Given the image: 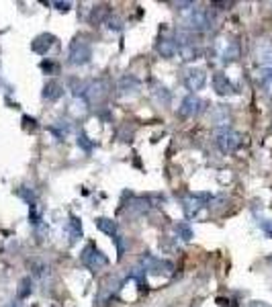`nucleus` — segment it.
<instances>
[{
  "instance_id": "nucleus-1",
  "label": "nucleus",
  "mask_w": 272,
  "mask_h": 307,
  "mask_svg": "<svg viewBox=\"0 0 272 307\" xmlns=\"http://www.w3.org/2000/svg\"><path fill=\"white\" fill-rule=\"evenodd\" d=\"M184 25H186V29L188 31H211L213 29V25H215V17L211 15V11L209 9H197V7H193V11L186 15V19H184Z\"/></svg>"
},
{
  "instance_id": "nucleus-2",
  "label": "nucleus",
  "mask_w": 272,
  "mask_h": 307,
  "mask_svg": "<svg viewBox=\"0 0 272 307\" xmlns=\"http://www.w3.org/2000/svg\"><path fill=\"white\" fill-rule=\"evenodd\" d=\"M215 143H217V147H219L223 154H233V151L239 147L241 137H239L237 131H233V129H229V127H221V129H217V133H215Z\"/></svg>"
},
{
  "instance_id": "nucleus-3",
  "label": "nucleus",
  "mask_w": 272,
  "mask_h": 307,
  "mask_svg": "<svg viewBox=\"0 0 272 307\" xmlns=\"http://www.w3.org/2000/svg\"><path fill=\"white\" fill-rule=\"evenodd\" d=\"M80 260H82V264H84L86 268H90L92 272H98V270H102V268L108 264V258H106L96 246H92V244H88V246L82 250Z\"/></svg>"
},
{
  "instance_id": "nucleus-4",
  "label": "nucleus",
  "mask_w": 272,
  "mask_h": 307,
  "mask_svg": "<svg viewBox=\"0 0 272 307\" xmlns=\"http://www.w3.org/2000/svg\"><path fill=\"white\" fill-rule=\"evenodd\" d=\"M92 58V47L84 41V39H74L70 43V52H68V62L72 66H84L88 64Z\"/></svg>"
},
{
  "instance_id": "nucleus-5",
  "label": "nucleus",
  "mask_w": 272,
  "mask_h": 307,
  "mask_svg": "<svg viewBox=\"0 0 272 307\" xmlns=\"http://www.w3.org/2000/svg\"><path fill=\"white\" fill-rule=\"evenodd\" d=\"M211 201H213V197H211L209 193H197V195H188V197H184V199H182V209H184L186 217H195V215L201 211V207L209 205Z\"/></svg>"
},
{
  "instance_id": "nucleus-6",
  "label": "nucleus",
  "mask_w": 272,
  "mask_h": 307,
  "mask_svg": "<svg viewBox=\"0 0 272 307\" xmlns=\"http://www.w3.org/2000/svg\"><path fill=\"white\" fill-rule=\"evenodd\" d=\"M142 82L138 76H133V74H125L119 78L117 82V94L119 96H131V94H138Z\"/></svg>"
},
{
  "instance_id": "nucleus-7",
  "label": "nucleus",
  "mask_w": 272,
  "mask_h": 307,
  "mask_svg": "<svg viewBox=\"0 0 272 307\" xmlns=\"http://www.w3.org/2000/svg\"><path fill=\"white\" fill-rule=\"evenodd\" d=\"M184 86L188 88V90H201L205 84H207V74H205V70H201V68H188L186 72H184Z\"/></svg>"
},
{
  "instance_id": "nucleus-8",
  "label": "nucleus",
  "mask_w": 272,
  "mask_h": 307,
  "mask_svg": "<svg viewBox=\"0 0 272 307\" xmlns=\"http://www.w3.org/2000/svg\"><path fill=\"white\" fill-rule=\"evenodd\" d=\"M203 105H205V103H203L197 94H188V96L182 98L178 113H180L182 117H195V115H199V113L203 111Z\"/></svg>"
},
{
  "instance_id": "nucleus-9",
  "label": "nucleus",
  "mask_w": 272,
  "mask_h": 307,
  "mask_svg": "<svg viewBox=\"0 0 272 307\" xmlns=\"http://www.w3.org/2000/svg\"><path fill=\"white\" fill-rule=\"evenodd\" d=\"M108 94V84L104 80H94V82H88V90H86V98L90 103H102Z\"/></svg>"
},
{
  "instance_id": "nucleus-10",
  "label": "nucleus",
  "mask_w": 272,
  "mask_h": 307,
  "mask_svg": "<svg viewBox=\"0 0 272 307\" xmlns=\"http://www.w3.org/2000/svg\"><path fill=\"white\" fill-rule=\"evenodd\" d=\"M213 90L219 94V96H227V94H233V84H231V80L225 76V74H221V72H217V74H213Z\"/></svg>"
},
{
  "instance_id": "nucleus-11",
  "label": "nucleus",
  "mask_w": 272,
  "mask_h": 307,
  "mask_svg": "<svg viewBox=\"0 0 272 307\" xmlns=\"http://www.w3.org/2000/svg\"><path fill=\"white\" fill-rule=\"evenodd\" d=\"M156 52H158L162 58L172 60V58L178 54V45H176V41L170 39V37H160L158 43H156Z\"/></svg>"
},
{
  "instance_id": "nucleus-12",
  "label": "nucleus",
  "mask_w": 272,
  "mask_h": 307,
  "mask_svg": "<svg viewBox=\"0 0 272 307\" xmlns=\"http://www.w3.org/2000/svg\"><path fill=\"white\" fill-rule=\"evenodd\" d=\"M53 43H56V37H53V35L43 33V35L35 37V41L31 43V49H33L35 54H39V56H45V54L53 47Z\"/></svg>"
},
{
  "instance_id": "nucleus-13",
  "label": "nucleus",
  "mask_w": 272,
  "mask_h": 307,
  "mask_svg": "<svg viewBox=\"0 0 272 307\" xmlns=\"http://www.w3.org/2000/svg\"><path fill=\"white\" fill-rule=\"evenodd\" d=\"M62 96H64V86H62L60 82L49 80V82L43 86V98H45V100L56 103V100H60Z\"/></svg>"
},
{
  "instance_id": "nucleus-14",
  "label": "nucleus",
  "mask_w": 272,
  "mask_h": 307,
  "mask_svg": "<svg viewBox=\"0 0 272 307\" xmlns=\"http://www.w3.org/2000/svg\"><path fill=\"white\" fill-rule=\"evenodd\" d=\"M237 56H239V47H237V43H233V41H223L221 52H219L221 62H223V64H229V62H233Z\"/></svg>"
},
{
  "instance_id": "nucleus-15",
  "label": "nucleus",
  "mask_w": 272,
  "mask_h": 307,
  "mask_svg": "<svg viewBox=\"0 0 272 307\" xmlns=\"http://www.w3.org/2000/svg\"><path fill=\"white\" fill-rule=\"evenodd\" d=\"M127 211H129L131 215H146V213L150 211V203H148V199H144V197H135V199H131V203L127 205Z\"/></svg>"
},
{
  "instance_id": "nucleus-16",
  "label": "nucleus",
  "mask_w": 272,
  "mask_h": 307,
  "mask_svg": "<svg viewBox=\"0 0 272 307\" xmlns=\"http://www.w3.org/2000/svg\"><path fill=\"white\" fill-rule=\"evenodd\" d=\"M66 232H68V236H70V242L74 244V242H78V238H82V223H80V219L78 217H70V221H68V225H66Z\"/></svg>"
},
{
  "instance_id": "nucleus-17",
  "label": "nucleus",
  "mask_w": 272,
  "mask_h": 307,
  "mask_svg": "<svg viewBox=\"0 0 272 307\" xmlns=\"http://www.w3.org/2000/svg\"><path fill=\"white\" fill-rule=\"evenodd\" d=\"M96 227H98L102 234L111 236L113 240L117 238V223H115L113 219H108V217H98V219H96Z\"/></svg>"
},
{
  "instance_id": "nucleus-18",
  "label": "nucleus",
  "mask_w": 272,
  "mask_h": 307,
  "mask_svg": "<svg viewBox=\"0 0 272 307\" xmlns=\"http://www.w3.org/2000/svg\"><path fill=\"white\" fill-rule=\"evenodd\" d=\"M154 96H156V100L160 103V105H170V98H172V94H170V90L166 88V86H162V84H154Z\"/></svg>"
},
{
  "instance_id": "nucleus-19",
  "label": "nucleus",
  "mask_w": 272,
  "mask_h": 307,
  "mask_svg": "<svg viewBox=\"0 0 272 307\" xmlns=\"http://www.w3.org/2000/svg\"><path fill=\"white\" fill-rule=\"evenodd\" d=\"M68 86L72 88V92H74L76 96H86L88 82H84V80H76V78H70V80H68Z\"/></svg>"
},
{
  "instance_id": "nucleus-20",
  "label": "nucleus",
  "mask_w": 272,
  "mask_h": 307,
  "mask_svg": "<svg viewBox=\"0 0 272 307\" xmlns=\"http://www.w3.org/2000/svg\"><path fill=\"white\" fill-rule=\"evenodd\" d=\"M178 54H180V58H182L184 62H193V60H197V58L201 56V52H199V47H197V45L180 47V49H178Z\"/></svg>"
},
{
  "instance_id": "nucleus-21",
  "label": "nucleus",
  "mask_w": 272,
  "mask_h": 307,
  "mask_svg": "<svg viewBox=\"0 0 272 307\" xmlns=\"http://www.w3.org/2000/svg\"><path fill=\"white\" fill-rule=\"evenodd\" d=\"M174 232H176V236H178L180 240H184V242L193 240V227H191L188 223H184V221L176 223V225H174Z\"/></svg>"
},
{
  "instance_id": "nucleus-22",
  "label": "nucleus",
  "mask_w": 272,
  "mask_h": 307,
  "mask_svg": "<svg viewBox=\"0 0 272 307\" xmlns=\"http://www.w3.org/2000/svg\"><path fill=\"white\" fill-rule=\"evenodd\" d=\"M106 17H108V7H104V5H102V7H94V9H92L90 21L96 25V23H102Z\"/></svg>"
},
{
  "instance_id": "nucleus-23",
  "label": "nucleus",
  "mask_w": 272,
  "mask_h": 307,
  "mask_svg": "<svg viewBox=\"0 0 272 307\" xmlns=\"http://www.w3.org/2000/svg\"><path fill=\"white\" fill-rule=\"evenodd\" d=\"M227 119H229V113H227V109H225L223 105L215 107V111H213V121H215L217 125H225V123H227Z\"/></svg>"
},
{
  "instance_id": "nucleus-24",
  "label": "nucleus",
  "mask_w": 272,
  "mask_h": 307,
  "mask_svg": "<svg viewBox=\"0 0 272 307\" xmlns=\"http://www.w3.org/2000/svg\"><path fill=\"white\" fill-rule=\"evenodd\" d=\"M33 291V283H31V278L27 276V278H23L21 280V289H19V297L23 299V297H27L29 293Z\"/></svg>"
},
{
  "instance_id": "nucleus-25",
  "label": "nucleus",
  "mask_w": 272,
  "mask_h": 307,
  "mask_svg": "<svg viewBox=\"0 0 272 307\" xmlns=\"http://www.w3.org/2000/svg\"><path fill=\"white\" fill-rule=\"evenodd\" d=\"M78 145H80V147H84L86 151H90V149L94 147V143H92V141H88V137H86L84 133H80V135H78Z\"/></svg>"
},
{
  "instance_id": "nucleus-26",
  "label": "nucleus",
  "mask_w": 272,
  "mask_h": 307,
  "mask_svg": "<svg viewBox=\"0 0 272 307\" xmlns=\"http://www.w3.org/2000/svg\"><path fill=\"white\" fill-rule=\"evenodd\" d=\"M106 23H108V29H115V31L121 29V21H119V19H108Z\"/></svg>"
},
{
  "instance_id": "nucleus-27",
  "label": "nucleus",
  "mask_w": 272,
  "mask_h": 307,
  "mask_svg": "<svg viewBox=\"0 0 272 307\" xmlns=\"http://www.w3.org/2000/svg\"><path fill=\"white\" fill-rule=\"evenodd\" d=\"M260 225H262V229H264L268 236H272V221L266 219V221H260Z\"/></svg>"
},
{
  "instance_id": "nucleus-28",
  "label": "nucleus",
  "mask_w": 272,
  "mask_h": 307,
  "mask_svg": "<svg viewBox=\"0 0 272 307\" xmlns=\"http://www.w3.org/2000/svg\"><path fill=\"white\" fill-rule=\"evenodd\" d=\"M53 7H58V11H70V3H53Z\"/></svg>"
},
{
  "instance_id": "nucleus-29",
  "label": "nucleus",
  "mask_w": 272,
  "mask_h": 307,
  "mask_svg": "<svg viewBox=\"0 0 272 307\" xmlns=\"http://www.w3.org/2000/svg\"><path fill=\"white\" fill-rule=\"evenodd\" d=\"M248 307H270L268 303H264V301H252Z\"/></svg>"
},
{
  "instance_id": "nucleus-30",
  "label": "nucleus",
  "mask_w": 272,
  "mask_h": 307,
  "mask_svg": "<svg viewBox=\"0 0 272 307\" xmlns=\"http://www.w3.org/2000/svg\"><path fill=\"white\" fill-rule=\"evenodd\" d=\"M178 9H186V7H195V3H176Z\"/></svg>"
}]
</instances>
